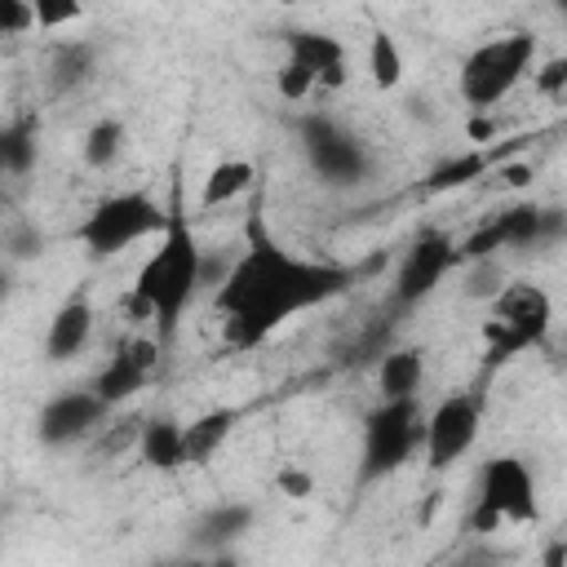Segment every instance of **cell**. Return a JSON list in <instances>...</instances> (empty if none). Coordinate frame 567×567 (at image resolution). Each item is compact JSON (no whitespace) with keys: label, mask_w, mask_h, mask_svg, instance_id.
Instances as JSON below:
<instances>
[{"label":"cell","mask_w":567,"mask_h":567,"mask_svg":"<svg viewBox=\"0 0 567 567\" xmlns=\"http://www.w3.org/2000/svg\"><path fill=\"white\" fill-rule=\"evenodd\" d=\"M359 270L301 257L284 248L261 217L248 221V248L230 261L226 279L213 288V310L226 319V332L235 346L266 341L279 323L297 319L301 310H315L332 297H341L354 284Z\"/></svg>","instance_id":"1"},{"label":"cell","mask_w":567,"mask_h":567,"mask_svg":"<svg viewBox=\"0 0 567 567\" xmlns=\"http://www.w3.org/2000/svg\"><path fill=\"white\" fill-rule=\"evenodd\" d=\"M204 270H208V261H204V248L195 239V221L182 204V186H173L168 221L159 230V248L142 261L137 284H133V301L155 323V337L164 346L177 337V323H182V315L190 310V301L204 284Z\"/></svg>","instance_id":"2"},{"label":"cell","mask_w":567,"mask_h":567,"mask_svg":"<svg viewBox=\"0 0 567 567\" xmlns=\"http://www.w3.org/2000/svg\"><path fill=\"white\" fill-rule=\"evenodd\" d=\"M532 62H536V35H532V31L492 35V40L474 44V49L461 58L456 89H461V97H465L474 111H496V106L523 84V75L532 71Z\"/></svg>","instance_id":"3"},{"label":"cell","mask_w":567,"mask_h":567,"mask_svg":"<svg viewBox=\"0 0 567 567\" xmlns=\"http://www.w3.org/2000/svg\"><path fill=\"white\" fill-rule=\"evenodd\" d=\"M164 221H168V204H159L155 195L115 190L84 213V221L75 226V239L93 261H106V257H120L124 248H133L137 239L159 235Z\"/></svg>","instance_id":"4"},{"label":"cell","mask_w":567,"mask_h":567,"mask_svg":"<svg viewBox=\"0 0 567 567\" xmlns=\"http://www.w3.org/2000/svg\"><path fill=\"white\" fill-rule=\"evenodd\" d=\"M425 443V412L421 399H381L363 416V443H359V483L390 478L403 470Z\"/></svg>","instance_id":"5"},{"label":"cell","mask_w":567,"mask_h":567,"mask_svg":"<svg viewBox=\"0 0 567 567\" xmlns=\"http://www.w3.org/2000/svg\"><path fill=\"white\" fill-rule=\"evenodd\" d=\"M549 323H554V301L540 284L532 279H509L492 301H487V323H483V337H487V359H509L527 346H540L549 337Z\"/></svg>","instance_id":"6"},{"label":"cell","mask_w":567,"mask_h":567,"mask_svg":"<svg viewBox=\"0 0 567 567\" xmlns=\"http://www.w3.org/2000/svg\"><path fill=\"white\" fill-rule=\"evenodd\" d=\"M536 518V478L523 456H492L478 470L474 501H470V532L492 536L505 523H532Z\"/></svg>","instance_id":"7"},{"label":"cell","mask_w":567,"mask_h":567,"mask_svg":"<svg viewBox=\"0 0 567 567\" xmlns=\"http://www.w3.org/2000/svg\"><path fill=\"white\" fill-rule=\"evenodd\" d=\"M297 137H301V155L310 164V173L323 182V186H359L368 173H372V151L363 137H354L341 120L332 115H306L297 124Z\"/></svg>","instance_id":"8"},{"label":"cell","mask_w":567,"mask_h":567,"mask_svg":"<svg viewBox=\"0 0 567 567\" xmlns=\"http://www.w3.org/2000/svg\"><path fill=\"white\" fill-rule=\"evenodd\" d=\"M483 434V399L470 394V390H456V394H443L430 412H425V465L430 470H452L456 461H465L474 452Z\"/></svg>","instance_id":"9"},{"label":"cell","mask_w":567,"mask_h":567,"mask_svg":"<svg viewBox=\"0 0 567 567\" xmlns=\"http://www.w3.org/2000/svg\"><path fill=\"white\" fill-rule=\"evenodd\" d=\"M456 266H461V239H452L447 230H425V235H416V239L403 248L399 270H394V279H390L394 306H399V310L421 306Z\"/></svg>","instance_id":"10"},{"label":"cell","mask_w":567,"mask_h":567,"mask_svg":"<svg viewBox=\"0 0 567 567\" xmlns=\"http://www.w3.org/2000/svg\"><path fill=\"white\" fill-rule=\"evenodd\" d=\"M111 412H115V408H111L93 385H84V390H58V394L44 399V408L35 412V439H40L44 447H75V443H84L89 434H97Z\"/></svg>","instance_id":"11"},{"label":"cell","mask_w":567,"mask_h":567,"mask_svg":"<svg viewBox=\"0 0 567 567\" xmlns=\"http://www.w3.org/2000/svg\"><path fill=\"white\" fill-rule=\"evenodd\" d=\"M164 350H168V346H164L155 332H133L128 341H120V346H115V354L106 359V368L93 377V390H97L111 408L128 403V399H133V394H142V390H146V381L155 377V368H159Z\"/></svg>","instance_id":"12"},{"label":"cell","mask_w":567,"mask_h":567,"mask_svg":"<svg viewBox=\"0 0 567 567\" xmlns=\"http://www.w3.org/2000/svg\"><path fill=\"white\" fill-rule=\"evenodd\" d=\"M93 328H97L93 301H89L84 292L66 297V301L53 310L49 328H44V359H49V363H71V359H80V354L89 350V341H93Z\"/></svg>","instance_id":"13"},{"label":"cell","mask_w":567,"mask_h":567,"mask_svg":"<svg viewBox=\"0 0 567 567\" xmlns=\"http://www.w3.org/2000/svg\"><path fill=\"white\" fill-rule=\"evenodd\" d=\"M284 49L292 62H301L319 89H341L346 84V44L328 31H306V27H292L284 31Z\"/></svg>","instance_id":"14"},{"label":"cell","mask_w":567,"mask_h":567,"mask_svg":"<svg viewBox=\"0 0 567 567\" xmlns=\"http://www.w3.org/2000/svg\"><path fill=\"white\" fill-rule=\"evenodd\" d=\"M137 456H142V465H151L159 474L190 465L186 461V425L173 421V416H164V412L159 416H146L142 430H137Z\"/></svg>","instance_id":"15"},{"label":"cell","mask_w":567,"mask_h":567,"mask_svg":"<svg viewBox=\"0 0 567 567\" xmlns=\"http://www.w3.org/2000/svg\"><path fill=\"white\" fill-rule=\"evenodd\" d=\"M425 385V350L421 346H390L377 359V394L381 399H416Z\"/></svg>","instance_id":"16"},{"label":"cell","mask_w":567,"mask_h":567,"mask_svg":"<svg viewBox=\"0 0 567 567\" xmlns=\"http://www.w3.org/2000/svg\"><path fill=\"white\" fill-rule=\"evenodd\" d=\"M235 425H239V408H213V412H199L195 421H186V461L208 465L226 447Z\"/></svg>","instance_id":"17"},{"label":"cell","mask_w":567,"mask_h":567,"mask_svg":"<svg viewBox=\"0 0 567 567\" xmlns=\"http://www.w3.org/2000/svg\"><path fill=\"white\" fill-rule=\"evenodd\" d=\"M257 182V168L252 159H217L199 186V213H213V208H226L235 204L239 195H248Z\"/></svg>","instance_id":"18"},{"label":"cell","mask_w":567,"mask_h":567,"mask_svg":"<svg viewBox=\"0 0 567 567\" xmlns=\"http://www.w3.org/2000/svg\"><path fill=\"white\" fill-rule=\"evenodd\" d=\"M124 142H128V128H124V120H120V115H102V120H93V124H89V133H84V142H80L84 168L106 173V168L124 155Z\"/></svg>","instance_id":"19"},{"label":"cell","mask_w":567,"mask_h":567,"mask_svg":"<svg viewBox=\"0 0 567 567\" xmlns=\"http://www.w3.org/2000/svg\"><path fill=\"white\" fill-rule=\"evenodd\" d=\"M35 120L22 115V120H9L4 133H0V164L9 177H27L35 168Z\"/></svg>","instance_id":"20"},{"label":"cell","mask_w":567,"mask_h":567,"mask_svg":"<svg viewBox=\"0 0 567 567\" xmlns=\"http://www.w3.org/2000/svg\"><path fill=\"white\" fill-rule=\"evenodd\" d=\"M252 509L248 505H217V509H208L199 523H195V540H204V545H226V540H235V536H244L248 527H252Z\"/></svg>","instance_id":"21"},{"label":"cell","mask_w":567,"mask_h":567,"mask_svg":"<svg viewBox=\"0 0 567 567\" xmlns=\"http://www.w3.org/2000/svg\"><path fill=\"white\" fill-rule=\"evenodd\" d=\"M93 75V44H62L49 62V84L53 93H71Z\"/></svg>","instance_id":"22"},{"label":"cell","mask_w":567,"mask_h":567,"mask_svg":"<svg viewBox=\"0 0 567 567\" xmlns=\"http://www.w3.org/2000/svg\"><path fill=\"white\" fill-rule=\"evenodd\" d=\"M509 284V275H505V261H501V252H487V257H470L465 261V279H461V292L470 297V301H492L501 288Z\"/></svg>","instance_id":"23"},{"label":"cell","mask_w":567,"mask_h":567,"mask_svg":"<svg viewBox=\"0 0 567 567\" xmlns=\"http://www.w3.org/2000/svg\"><path fill=\"white\" fill-rule=\"evenodd\" d=\"M368 71L377 89H399L403 84V49L390 31H372L368 40Z\"/></svg>","instance_id":"24"},{"label":"cell","mask_w":567,"mask_h":567,"mask_svg":"<svg viewBox=\"0 0 567 567\" xmlns=\"http://www.w3.org/2000/svg\"><path fill=\"white\" fill-rule=\"evenodd\" d=\"M31 9H35V27L40 31H58V27L80 22L84 0H31Z\"/></svg>","instance_id":"25"},{"label":"cell","mask_w":567,"mask_h":567,"mask_svg":"<svg viewBox=\"0 0 567 567\" xmlns=\"http://www.w3.org/2000/svg\"><path fill=\"white\" fill-rule=\"evenodd\" d=\"M275 89L288 97V102H306L315 89H319V80L301 66V62H292V58H284V66H279V75H275Z\"/></svg>","instance_id":"26"},{"label":"cell","mask_w":567,"mask_h":567,"mask_svg":"<svg viewBox=\"0 0 567 567\" xmlns=\"http://www.w3.org/2000/svg\"><path fill=\"white\" fill-rule=\"evenodd\" d=\"M0 27H4V35L35 31V9H31V0H0Z\"/></svg>","instance_id":"27"},{"label":"cell","mask_w":567,"mask_h":567,"mask_svg":"<svg viewBox=\"0 0 567 567\" xmlns=\"http://www.w3.org/2000/svg\"><path fill=\"white\" fill-rule=\"evenodd\" d=\"M536 89H540V93H558V89H567V58H554L545 71H536Z\"/></svg>","instance_id":"28"},{"label":"cell","mask_w":567,"mask_h":567,"mask_svg":"<svg viewBox=\"0 0 567 567\" xmlns=\"http://www.w3.org/2000/svg\"><path fill=\"white\" fill-rule=\"evenodd\" d=\"M483 168V159H465V164H452V168H443L439 177H434V186H456V182H470V173H478Z\"/></svg>","instance_id":"29"},{"label":"cell","mask_w":567,"mask_h":567,"mask_svg":"<svg viewBox=\"0 0 567 567\" xmlns=\"http://www.w3.org/2000/svg\"><path fill=\"white\" fill-rule=\"evenodd\" d=\"M279 487H288L292 496H306L310 492V478L306 474H279Z\"/></svg>","instance_id":"30"},{"label":"cell","mask_w":567,"mask_h":567,"mask_svg":"<svg viewBox=\"0 0 567 567\" xmlns=\"http://www.w3.org/2000/svg\"><path fill=\"white\" fill-rule=\"evenodd\" d=\"M554 9H558V13H563V18H567V0H554Z\"/></svg>","instance_id":"31"}]
</instances>
